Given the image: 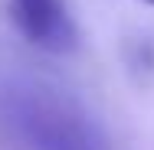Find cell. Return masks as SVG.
<instances>
[{
	"label": "cell",
	"instance_id": "cell-1",
	"mask_svg": "<svg viewBox=\"0 0 154 150\" xmlns=\"http://www.w3.org/2000/svg\"><path fill=\"white\" fill-rule=\"evenodd\" d=\"M0 134L13 150H112L108 134L75 95L33 75L0 78Z\"/></svg>",
	"mask_w": 154,
	"mask_h": 150
},
{
	"label": "cell",
	"instance_id": "cell-2",
	"mask_svg": "<svg viewBox=\"0 0 154 150\" xmlns=\"http://www.w3.org/2000/svg\"><path fill=\"white\" fill-rule=\"evenodd\" d=\"M7 7L20 36L36 49L66 56L79 46V26L66 0H7Z\"/></svg>",
	"mask_w": 154,
	"mask_h": 150
},
{
	"label": "cell",
	"instance_id": "cell-3",
	"mask_svg": "<svg viewBox=\"0 0 154 150\" xmlns=\"http://www.w3.org/2000/svg\"><path fill=\"white\" fill-rule=\"evenodd\" d=\"M144 3H154V0H144Z\"/></svg>",
	"mask_w": 154,
	"mask_h": 150
}]
</instances>
